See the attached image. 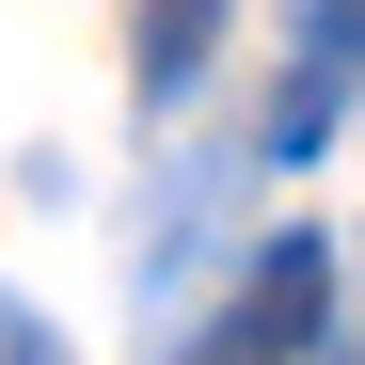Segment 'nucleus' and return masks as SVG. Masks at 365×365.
I'll use <instances>...</instances> for the list:
<instances>
[{"mask_svg":"<svg viewBox=\"0 0 365 365\" xmlns=\"http://www.w3.org/2000/svg\"><path fill=\"white\" fill-rule=\"evenodd\" d=\"M318 334H334V238H318V222H286V238H255L238 302H222L175 365H318Z\"/></svg>","mask_w":365,"mask_h":365,"instance_id":"nucleus-1","label":"nucleus"},{"mask_svg":"<svg viewBox=\"0 0 365 365\" xmlns=\"http://www.w3.org/2000/svg\"><path fill=\"white\" fill-rule=\"evenodd\" d=\"M207 48H222V0H143V96H191Z\"/></svg>","mask_w":365,"mask_h":365,"instance_id":"nucleus-2","label":"nucleus"},{"mask_svg":"<svg viewBox=\"0 0 365 365\" xmlns=\"http://www.w3.org/2000/svg\"><path fill=\"white\" fill-rule=\"evenodd\" d=\"M302 64H318V80H365V0H302Z\"/></svg>","mask_w":365,"mask_h":365,"instance_id":"nucleus-3","label":"nucleus"},{"mask_svg":"<svg viewBox=\"0 0 365 365\" xmlns=\"http://www.w3.org/2000/svg\"><path fill=\"white\" fill-rule=\"evenodd\" d=\"M318 128H334V80L302 64V80H286V111H270V159H302V143H318Z\"/></svg>","mask_w":365,"mask_h":365,"instance_id":"nucleus-4","label":"nucleus"},{"mask_svg":"<svg viewBox=\"0 0 365 365\" xmlns=\"http://www.w3.org/2000/svg\"><path fill=\"white\" fill-rule=\"evenodd\" d=\"M16 365H64V349H48V334H32V349H16Z\"/></svg>","mask_w":365,"mask_h":365,"instance_id":"nucleus-5","label":"nucleus"}]
</instances>
